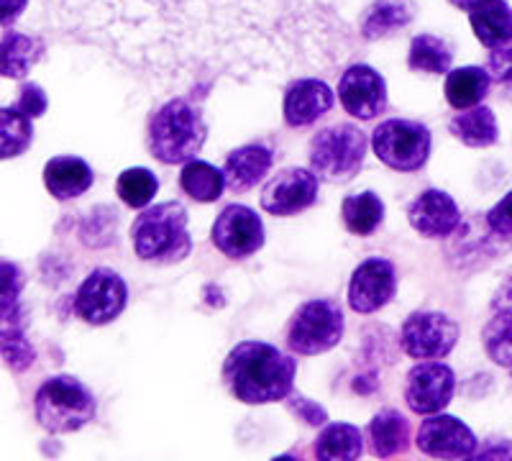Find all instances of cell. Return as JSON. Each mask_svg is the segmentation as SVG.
<instances>
[{
    "instance_id": "1",
    "label": "cell",
    "mask_w": 512,
    "mask_h": 461,
    "mask_svg": "<svg viewBox=\"0 0 512 461\" xmlns=\"http://www.w3.org/2000/svg\"><path fill=\"white\" fill-rule=\"evenodd\" d=\"M297 359L264 341H241L223 362V382L236 400L264 405L287 400L295 387Z\"/></svg>"
},
{
    "instance_id": "2",
    "label": "cell",
    "mask_w": 512,
    "mask_h": 461,
    "mask_svg": "<svg viewBox=\"0 0 512 461\" xmlns=\"http://www.w3.org/2000/svg\"><path fill=\"white\" fill-rule=\"evenodd\" d=\"M208 126L185 95L169 98L149 121V152L162 164H187L203 149Z\"/></svg>"
},
{
    "instance_id": "3",
    "label": "cell",
    "mask_w": 512,
    "mask_h": 461,
    "mask_svg": "<svg viewBox=\"0 0 512 461\" xmlns=\"http://www.w3.org/2000/svg\"><path fill=\"white\" fill-rule=\"evenodd\" d=\"M131 244L141 262L162 264V267L185 262L192 251L185 205L169 200L146 208L131 226Z\"/></svg>"
},
{
    "instance_id": "4",
    "label": "cell",
    "mask_w": 512,
    "mask_h": 461,
    "mask_svg": "<svg viewBox=\"0 0 512 461\" xmlns=\"http://www.w3.org/2000/svg\"><path fill=\"white\" fill-rule=\"evenodd\" d=\"M36 421L44 431L75 433L95 418V397L75 377H52L36 390L34 397Z\"/></svg>"
},
{
    "instance_id": "5",
    "label": "cell",
    "mask_w": 512,
    "mask_h": 461,
    "mask_svg": "<svg viewBox=\"0 0 512 461\" xmlns=\"http://www.w3.org/2000/svg\"><path fill=\"white\" fill-rule=\"evenodd\" d=\"M367 134L354 123H336L310 141V170L326 182H349L359 175L367 157Z\"/></svg>"
},
{
    "instance_id": "6",
    "label": "cell",
    "mask_w": 512,
    "mask_h": 461,
    "mask_svg": "<svg viewBox=\"0 0 512 461\" xmlns=\"http://www.w3.org/2000/svg\"><path fill=\"white\" fill-rule=\"evenodd\" d=\"M433 136L428 126L408 118H390L379 123L372 134V149L379 162L397 172L423 170L431 157Z\"/></svg>"
},
{
    "instance_id": "7",
    "label": "cell",
    "mask_w": 512,
    "mask_h": 461,
    "mask_svg": "<svg viewBox=\"0 0 512 461\" xmlns=\"http://www.w3.org/2000/svg\"><path fill=\"white\" fill-rule=\"evenodd\" d=\"M344 339V313L336 300H308L287 328V349L300 356L331 351Z\"/></svg>"
},
{
    "instance_id": "8",
    "label": "cell",
    "mask_w": 512,
    "mask_h": 461,
    "mask_svg": "<svg viewBox=\"0 0 512 461\" xmlns=\"http://www.w3.org/2000/svg\"><path fill=\"white\" fill-rule=\"evenodd\" d=\"M128 287L118 272L108 267L93 269L75 292V313L90 326H105L126 310Z\"/></svg>"
},
{
    "instance_id": "9",
    "label": "cell",
    "mask_w": 512,
    "mask_h": 461,
    "mask_svg": "<svg viewBox=\"0 0 512 461\" xmlns=\"http://www.w3.org/2000/svg\"><path fill=\"white\" fill-rule=\"evenodd\" d=\"M459 341V323L443 313H413L402 323L400 346L413 359H441Z\"/></svg>"
},
{
    "instance_id": "10",
    "label": "cell",
    "mask_w": 512,
    "mask_h": 461,
    "mask_svg": "<svg viewBox=\"0 0 512 461\" xmlns=\"http://www.w3.org/2000/svg\"><path fill=\"white\" fill-rule=\"evenodd\" d=\"M210 241L228 259H246L264 246V223L246 205H228L213 223Z\"/></svg>"
},
{
    "instance_id": "11",
    "label": "cell",
    "mask_w": 512,
    "mask_h": 461,
    "mask_svg": "<svg viewBox=\"0 0 512 461\" xmlns=\"http://www.w3.org/2000/svg\"><path fill=\"white\" fill-rule=\"evenodd\" d=\"M456 390L454 369L441 362H420L408 372L405 403L418 415H436L451 403Z\"/></svg>"
},
{
    "instance_id": "12",
    "label": "cell",
    "mask_w": 512,
    "mask_h": 461,
    "mask_svg": "<svg viewBox=\"0 0 512 461\" xmlns=\"http://www.w3.org/2000/svg\"><path fill=\"white\" fill-rule=\"evenodd\" d=\"M318 200V175L303 167H290L264 185L262 208L272 216H297Z\"/></svg>"
},
{
    "instance_id": "13",
    "label": "cell",
    "mask_w": 512,
    "mask_h": 461,
    "mask_svg": "<svg viewBox=\"0 0 512 461\" xmlns=\"http://www.w3.org/2000/svg\"><path fill=\"white\" fill-rule=\"evenodd\" d=\"M397 292V269L387 259L372 257L354 269L349 282V305L354 313L369 316L390 303Z\"/></svg>"
},
{
    "instance_id": "14",
    "label": "cell",
    "mask_w": 512,
    "mask_h": 461,
    "mask_svg": "<svg viewBox=\"0 0 512 461\" xmlns=\"http://www.w3.org/2000/svg\"><path fill=\"white\" fill-rule=\"evenodd\" d=\"M338 100L354 118L372 121L387 108V82L369 65H354L338 80Z\"/></svg>"
},
{
    "instance_id": "15",
    "label": "cell",
    "mask_w": 512,
    "mask_h": 461,
    "mask_svg": "<svg viewBox=\"0 0 512 461\" xmlns=\"http://www.w3.org/2000/svg\"><path fill=\"white\" fill-rule=\"evenodd\" d=\"M418 449L433 459H466L477 454V436L454 415H431L420 423Z\"/></svg>"
},
{
    "instance_id": "16",
    "label": "cell",
    "mask_w": 512,
    "mask_h": 461,
    "mask_svg": "<svg viewBox=\"0 0 512 461\" xmlns=\"http://www.w3.org/2000/svg\"><path fill=\"white\" fill-rule=\"evenodd\" d=\"M408 221L425 239H446L461 226V211L443 190H425L410 203Z\"/></svg>"
},
{
    "instance_id": "17",
    "label": "cell",
    "mask_w": 512,
    "mask_h": 461,
    "mask_svg": "<svg viewBox=\"0 0 512 461\" xmlns=\"http://www.w3.org/2000/svg\"><path fill=\"white\" fill-rule=\"evenodd\" d=\"M333 100H336V95L323 80H318V77H297L285 93V106H282L285 123L292 129L313 126L318 118L331 111Z\"/></svg>"
},
{
    "instance_id": "18",
    "label": "cell",
    "mask_w": 512,
    "mask_h": 461,
    "mask_svg": "<svg viewBox=\"0 0 512 461\" xmlns=\"http://www.w3.org/2000/svg\"><path fill=\"white\" fill-rule=\"evenodd\" d=\"M274 152L264 144H246L241 149H233L223 164V175H226V187L233 193H244L251 190L256 182H262L267 172L272 170Z\"/></svg>"
},
{
    "instance_id": "19",
    "label": "cell",
    "mask_w": 512,
    "mask_h": 461,
    "mask_svg": "<svg viewBox=\"0 0 512 461\" xmlns=\"http://www.w3.org/2000/svg\"><path fill=\"white\" fill-rule=\"evenodd\" d=\"M44 185L57 200L80 198L93 187V170L80 157H54L44 167Z\"/></svg>"
},
{
    "instance_id": "20",
    "label": "cell",
    "mask_w": 512,
    "mask_h": 461,
    "mask_svg": "<svg viewBox=\"0 0 512 461\" xmlns=\"http://www.w3.org/2000/svg\"><path fill=\"white\" fill-rule=\"evenodd\" d=\"M369 451L379 459H390V456L405 454L410 449V423L405 415L397 410L387 408L379 410L367 428Z\"/></svg>"
},
{
    "instance_id": "21",
    "label": "cell",
    "mask_w": 512,
    "mask_h": 461,
    "mask_svg": "<svg viewBox=\"0 0 512 461\" xmlns=\"http://www.w3.org/2000/svg\"><path fill=\"white\" fill-rule=\"evenodd\" d=\"M474 36L487 49H502L512 44V8L505 0H487L469 11Z\"/></svg>"
},
{
    "instance_id": "22",
    "label": "cell",
    "mask_w": 512,
    "mask_h": 461,
    "mask_svg": "<svg viewBox=\"0 0 512 461\" xmlns=\"http://www.w3.org/2000/svg\"><path fill=\"white\" fill-rule=\"evenodd\" d=\"M413 21V6L408 0H374L367 13L361 16V39L377 41L397 34Z\"/></svg>"
},
{
    "instance_id": "23",
    "label": "cell",
    "mask_w": 512,
    "mask_h": 461,
    "mask_svg": "<svg viewBox=\"0 0 512 461\" xmlns=\"http://www.w3.org/2000/svg\"><path fill=\"white\" fill-rule=\"evenodd\" d=\"M482 344L497 367L512 372V300L492 298V318L482 331Z\"/></svg>"
},
{
    "instance_id": "24",
    "label": "cell",
    "mask_w": 512,
    "mask_h": 461,
    "mask_svg": "<svg viewBox=\"0 0 512 461\" xmlns=\"http://www.w3.org/2000/svg\"><path fill=\"white\" fill-rule=\"evenodd\" d=\"M489 85H492V75L482 67H459V70L448 72L446 77V93L448 106L456 111H466V108L479 106L489 95Z\"/></svg>"
},
{
    "instance_id": "25",
    "label": "cell",
    "mask_w": 512,
    "mask_h": 461,
    "mask_svg": "<svg viewBox=\"0 0 512 461\" xmlns=\"http://www.w3.org/2000/svg\"><path fill=\"white\" fill-rule=\"evenodd\" d=\"M448 131H451L461 144L472 146V149H487V146L497 144V139H500L497 118L487 106H474L461 111L459 116L451 118Z\"/></svg>"
},
{
    "instance_id": "26",
    "label": "cell",
    "mask_w": 512,
    "mask_h": 461,
    "mask_svg": "<svg viewBox=\"0 0 512 461\" xmlns=\"http://www.w3.org/2000/svg\"><path fill=\"white\" fill-rule=\"evenodd\" d=\"M341 221H344L346 231L354 236H372L384 221V203L379 200L377 193L367 190V193L349 195L341 203Z\"/></svg>"
},
{
    "instance_id": "27",
    "label": "cell",
    "mask_w": 512,
    "mask_h": 461,
    "mask_svg": "<svg viewBox=\"0 0 512 461\" xmlns=\"http://www.w3.org/2000/svg\"><path fill=\"white\" fill-rule=\"evenodd\" d=\"M180 187L182 193L190 195L198 203H216L223 195V187H226V175L216 170L213 164L190 159L180 172Z\"/></svg>"
},
{
    "instance_id": "28",
    "label": "cell",
    "mask_w": 512,
    "mask_h": 461,
    "mask_svg": "<svg viewBox=\"0 0 512 461\" xmlns=\"http://www.w3.org/2000/svg\"><path fill=\"white\" fill-rule=\"evenodd\" d=\"M361 451H364V438L359 428L349 423H331L315 441V456L323 461L359 459Z\"/></svg>"
},
{
    "instance_id": "29",
    "label": "cell",
    "mask_w": 512,
    "mask_h": 461,
    "mask_svg": "<svg viewBox=\"0 0 512 461\" xmlns=\"http://www.w3.org/2000/svg\"><path fill=\"white\" fill-rule=\"evenodd\" d=\"M39 57L41 44L34 36L6 29V34H3V54H0V72H3V77L21 80L39 62Z\"/></svg>"
},
{
    "instance_id": "30",
    "label": "cell",
    "mask_w": 512,
    "mask_h": 461,
    "mask_svg": "<svg viewBox=\"0 0 512 461\" xmlns=\"http://www.w3.org/2000/svg\"><path fill=\"white\" fill-rule=\"evenodd\" d=\"M454 52L448 41L433 34L415 36L408 52V65L413 72H428V75H443L451 70Z\"/></svg>"
},
{
    "instance_id": "31",
    "label": "cell",
    "mask_w": 512,
    "mask_h": 461,
    "mask_svg": "<svg viewBox=\"0 0 512 461\" xmlns=\"http://www.w3.org/2000/svg\"><path fill=\"white\" fill-rule=\"evenodd\" d=\"M34 118L26 116L24 111H18L16 106L3 108L0 111V157L13 159L18 154H24L34 139Z\"/></svg>"
},
{
    "instance_id": "32",
    "label": "cell",
    "mask_w": 512,
    "mask_h": 461,
    "mask_svg": "<svg viewBox=\"0 0 512 461\" xmlns=\"http://www.w3.org/2000/svg\"><path fill=\"white\" fill-rule=\"evenodd\" d=\"M159 190V180L152 170L146 167H131L121 172L116 180V193L128 208H146L152 203Z\"/></svg>"
},
{
    "instance_id": "33",
    "label": "cell",
    "mask_w": 512,
    "mask_h": 461,
    "mask_svg": "<svg viewBox=\"0 0 512 461\" xmlns=\"http://www.w3.org/2000/svg\"><path fill=\"white\" fill-rule=\"evenodd\" d=\"M3 359H6V364L13 372H24V369H29L34 364L36 354L29 341H26L24 331L3 328Z\"/></svg>"
},
{
    "instance_id": "34",
    "label": "cell",
    "mask_w": 512,
    "mask_h": 461,
    "mask_svg": "<svg viewBox=\"0 0 512 461\" xmlns=\"http://www.w3.org/2000/svg\"><path fill=\"white\" fill-rule=\"evenodd\" d=\"M47 93L36 85V82H24L21 90H18V100H16V108L18 111H24L29 118H39L47 113Z\"/></svg>"
},
{
    "instance_id": "35",
    "label": "cell",
    "mask_w": 512,
    "mask_h": 461,
    "mask_svg": "<svg viewBox=\"0 0 512 461\" xmlns=\"http://www.w3.org/2000/svg\"><path fill=\"white\" fill-rule=\"evenodd\" d=\"M487 226L495 236L512 239V193H507L505 198L487 213Z\"/></svg>"
},
{
    "instance_id": "36",
    "label": "cell",
    "mask_w": 512,
    "mask_h": 461,
    "mask_svg": "<svg viewBox=\"0 0 512 461\" xmlns=\"http://www.w3.org/2000/svg\"><path fill=\"white\" fill-rule=\"evenodd\" d=\"M287 405H290L292 413L297 415V418H303L308 426H326L328 421V413L323 408H320L318 403H313V400H308V397L303 395H290V400H287Z\"/></svg>"
},
{
    "instance_id": "37",
    "label": "cell",
    "mask_w": 512,
    "mask_h": 461,
    "mask_svg": "<svg viewBox=\"0 0 512 461\" xmlns=\"http://www.w3.org/2000/svg\"><path fill=\"white\" fill-rule=\"evenodd\" d=\"M487 70L492 75V82L500 85H512V47L492 49L487 62Z\"/></svg>"
},
{
    "instance_id": "38",
    "label": "cell",
    "mask_w": 512,
    "mask_h": 461,
    "mask_svg": "<svg viewBox=\"0 0 512 461\" xmlns=\"http://www.w3.org/2000/svg\"><path fill=\"white\" fill-rule=\"evenodd\" d=\"M29 0H0V11H3V29H11L18 21V16L24 13Z\"/></svg>"
},
{
    "instance_id": "39",
    "label": "cell",
    "mask_w": 512,
    "mask_h": 461,
    "mask_svg": "<svg viewBox=\"0 0 512 461\" xmlns=\"http://www.w3.org/2000/svg\"><path fill=\"white\" fill-rule=\"evenodd\" d=\"M448 3L459 8V11H474V8L482 6V3H487V0H448Z\"/></svg>"
},
{
    "instance_id": "40",
    "label": "cell",
    "mask_w": 512,
    "mask_h": 461,
    "mask_svg": "<svg viewBox=\"0 0 512 461\" xmlns=\"http://www.w3.org/2000/svg\"><path fill=\"white\" fill-rule=\"evenodd\" d=\"M474 456H512V446L505 444L500 449V446H495V449H487V451H477Z\"/></svg>"
},
{
    "instance_id": "41",
    "label": "cell",
    "mask_w": 512,
    "mask_h": 461,
    "mask_svg": "<svg viewBox=\"0 0 512 461\" xmlns=\"http://www.w3.org/2000/svg\"><path fill=\"white\" fill-rule=\"evenodd\" d=\"M495 295H497V298H505V300H512V277H510V280H507V282H505V285H502V287H500V290H497V292H495Z\"/></svg>"
}]
</instances>
